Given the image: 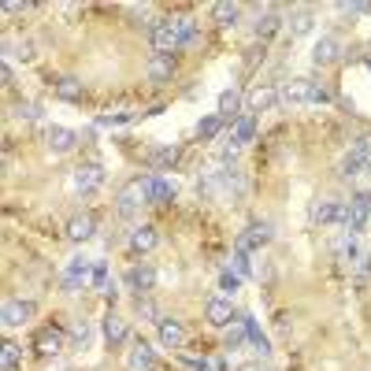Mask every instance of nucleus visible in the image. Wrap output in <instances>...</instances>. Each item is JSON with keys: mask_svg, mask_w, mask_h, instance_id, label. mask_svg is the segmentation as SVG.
<instances>
[{"mask_svg": "<svg viewBox=\"0 0 371 371\" xmlns=\"http://www.w3.org/2000/svg\"><path fill=\"white\" fill-rule=\"evenodd\" d=\"M101 186H104V167L101 164H82L75 171V182H71L75 197H93Z\"/></svg>", "mask_w": 371, "mask_h": 371, "instance_id": "1", "label": "nucleus"}, {"mask_svg": "<svg viewBox=\"0 0 371 371\" xmlns=\"http://www.w3.org/2000/svg\"><path fill=\"white\" fill-rule=\"evenodd\" d=\"M271 238H275V227H271L267 219H260V223H252V227H246V230L238 234V252H246V256H249L252 249L267 246Z\"/></svg>", "mask_w": 371, "mask_h": 371, "instance_id": "2", "label": "nucleus"}, {"mask_svg": "<svg viewBox=\"0 0 371 371\" xmlns=\"http://www.w3.org/2000/svg\"><path fill=\"white\" fill-rule=\"evenodd\" d=\"M368 164H371V145H368V141H360V145H352L346 156H342L338 175H342V178H357Z\"/></svg>", "mask_w": 371, "mask_h": 371, "instance_id": "3", "label": "nucleus"}, {"mask_svg": "<svg viewBox=\"0 0 371 371\" xmlns=\"http://www.w3.org/2000/svg\"><path fill=\"white\" fill-rule=\"evenodd\" d=\"M312 223H320V227L346 223L349 227V204H338V201H331V197H323V201H315V208H312Z\"/></svg>", "mask_w": 371, "mask_h": 371, "instance_id": "4", "label": "nucleus"}, {"mask_svg": "<svg viewBox=\"0 0 371 371\" xmlns=\"http://www.w3.org/2000/svg\"><path fill=\"white\" fill-rule=\"evenodd\" d=\"M86 286H93V264L86 256H75L63 271V289H86Z\"/></svg>", "mask_w": 371, "mask_h": 371, "instance_id": "5", "label": "nucleus"}, {"mask_svg": "<svg viewBox=\"0 0 371 371\" xmlns=\"http://www.w3.org/2000/svg\"><path fill=\"white\" fill-rule=\"evenodd\" d=\"M312 97H315L312 78H289V82L278 89V101H283V104H309Z\"/></svg>", "mask_w": 371, "mask_h": 371, "instance_id": "6", "label": "nucleus"}, {"mask_svg": "<svg viewBox=\"0 0 371 371\" xmlns=\"http://www.w3.org/2000/svg\"><path fill=\"white\" fill-rule=\"evenodd\" d=\"M145 201H149V178H141V182H130V186L119 193V215H134Z\"/></svg>", "mask_w": 371, "mask_h": 371, "instance_id": "7", "label": "nucleus"}, {"mask_svg": "<svg viewBox=\"0 0 371 371\" xmlns=\"http://www.w3.org/2000/svg\"><path fill=\"white\" fill-rule=\"evenodd\" d=\"M34 315V301H26V297H12V301H4V327H23V323H30Z\"/></svg>", "mask_w": 371, "mask_h": 371, "instance_id": "8", "label": "nucleus"}, {"mask_svg": "<svg viewBox=\"0 0 371 371\" xmlns=\"http://www.w3.org/2000/svg\"><path fill=\"white\" fill-rule=\"evenodd\" d=\"M123 283L130 294H145V289H152L156 286V267H149V264H141V267H130L123 275Z\"/></svg>", "mask_w": 371, "mask_h": 371, "instance_id": "9", "label": "nucleus"}, {"mask_svg": "<svg viewBox=\"0 0 371 371\" xmlns=\"http://www.w3.org/2000/svg\"><path fill=\"white\" fill-rule=\"evenodd\" d=\"M204 315L212 327H230L234 323V304L227 301V297H212V301L204 304Z\"/></svg>", "mask_w": 371, "mask_h": 371, "instance_id": "10", "label": "nucleus"}, {"mask_svg": "<svg viewBox=\"0 0 371 371\" xmlns=\"http://www.w3.org/2000/svg\"><path fill=\"white\" fill-rule=\"evenodd\" d=\"M152 49H156V56H167L171 49H178V34H175V23H156L152 26Z\"/></svg>", "mask_w": 371, "mask_h": 371, "instance_id": "11", "label": "nucleus"}, {"mask_svg": "<svg viewBox=\"0 0 371 371\" xmlns=\"http://www.w3.org/2000/svg\"><path fill=\"white\" fill-rule=\"evenodd\" d=\"M371 219V189H360L349 204V227L352 230H364V223Z\"/></svg>", "mask_w": 371, "mask_h": 371, "instance_id": "12", "label": "nucleus"}, {"mask_svg": "<svg viewBox=\"0 0 371 371\" xmlns=\"http://www.w3.org/2000/svg\"><path fill=\"white\" fill-rule=\"evenodd\" d=\"M156 334H160V342H164L167 349H182L186 346V327L178 320H160L156 323Z\"/></svg>", "mask_w": 371, "mask_h": 371, "instance_id": "13", "label": "nucleus"}, {"mask_svg": "<svg viewBox=\"0 0 371 371\" xmlns=\"http://www.w3.org/2000/svg\"><path fill=\"white\" fill-rule=\"evenodd\" d=\"M275 101H278V89H271V86L252 89V93H249V104H246V115H260V112H267V108H275Z\"/></svg>", "mask_w": 371, "mask_h": 371, "instance_id": "14", "label": "nucleus"}, {"mask_svg": "<svg viewBox=\"0 0 371 371\" xmlns=\"http://www.w3.org/2000/svg\"><path fill=\"white\" fill-rule=\"evenodd\" d=\"M312 60L320 63V67H331V63H338V60H342V45L334 41V38H323V41H315V49H312Z\"/></svg>", "mask_w": 371, "mask_h": 371, "instance_id": "15", "label": "nucleus"}, {"mask_svg": "<svg viewBox=\"0 0 371 371\" xmlns=\"http://www.w3.org/2000/svg\"><path fill=\"white\" fill-rule=\"evenodd\" d=\"M126 334H130V327H126L123 315H115V312L104 315V342H108V346H123Z\"/></svg>", "mask_w": 371, "mask_h": 371, "instance_id": "16", "label": "nucleus"}, {"mask_svg": "<svg viewBox=\"0 0 371 371\" xmlns=\"http://www.w3.org/2000/svg\"><path fill=\"white\" fill-rule=\"evenodd\" d=\"M312 26H315L312 8H294V12H289V30H294V38H309Z\"/></svg>", "mask_w": 371, "mask_h": 371, "instance_id": "17", "label": "nucleus"}, {"mask_svg": "<svg viewBox=\"0 0 371 371\" xmlns=\"http://www.w3.org/2000/svg\"><path fill=\"white\" fill-rule=\"evenodd\" d=\"M93 234H97L93 215H75V219L67 223V238H71V241H89Z\"/></svg>", "mask_w": 371, "mask_h": 371, "instance_id": "18", "label": "nucleus"}, {"mask_svg": "<svg viewBox=\"0 0 371 371\" xmlns=\"http://www.w3.org/2000/svg\"><path fill=\"white\" fill-rule=\"evenodd\" d=\"M75 145H78L75 130H67V126H52V130H49V149L52 152H71Z\"/></svg>", "mask_w": 371, "mask_h": 371, "instance_id": "19", "label": "nucleus"}, {"mask_svg": "<svg viewBox=\"0 0 371 371\" xmlns=\"http://www.w3.org/2000/svg\"><path fill=\"white\" fill-rule=\"evenodd\" d=\"M63 349V342H60V331H41L38 338H34V352H38V357H56V352Z\"/></svg>", "mask_w": 371, "mask_h": 371, "instance_id": "20", "label": "nucleus"}, {"mask_svg": "<svg viewBox=\"0 0 371 371\" xmlns=\"http://www.w3.org/2000/svg\"><path fill=\"white\" fill-rule=\"evenodd\" d=\"M126 368L130 371H156V352L149 346H134V352L126 357Z\"/></svg>", "mask_w": 371, "mask_h": 371, "instance_id": "21", "label": "nucleus"}, {"mask_svg": "<svg viewBox=\"0 0 371 371\" xmlns=\"http://www.w3.org/2000/svg\"><path fill=\"white\" fill-rule=\"evenodd\" d=\"M130 249L134 252H152V249H156V230L145 227V223H141V227H134L130 230Z\"/></svg>", "mask_w": 371, "mask_h": 371, "instance_id": "22", "label": "nucleus"}, {"mask_svg": "<svg viewBox=\"0 0 371 371\" xmlns=\"http://www.w3.org/2000/svg\"><path fill=\"white\" fill-rule=\"evenodd\" d=\"M149 78L152 82H171V78H175V60L171 56H152L149 60Z\"/></svg>", "mask_w": 371, "mask_h": 371, "instance_id": "23", "label": "nucleus"}, {"mask_svg": "<svg viewBox=\"0 0 371 371\" xmlns=\"http://www.w3.org/2000/svg\"><path fill=\"white\" fill-rule=\"evenodd\" d=\"M256 138V115H238L234 123V145H249Z\"/></svg>", "mask_w": 371, "mask_h": 371, "instance_id": "24", "label": "nucleus"}, {"mask_svg": "<svg viewBox=\"0 0 371 371\" xmlns=\"http://www.w3.org/2000/svg\"><path fill=\"white\" fill-rule=\"evenodd\" d=\"M175 23V34H178V49H193L197 45V23L193 19H171Z\"/></svg>", "mask_w": 371, "mask_h": 371, "instance_id": "25", "label": "nucleus"}, {"mask_svg": "<svg viewBox=\"0 0 371 371\" xmlns=\"http://www.w3.org/2000/svg\"><path fill=\"white\" fill-rule=\"evenodd\" d=\"M171 197H175V186H171L167 178H149V201L152 204H167Z\"/></svg>", "mask_w": 371, "mask_h": 371, "instance_id": "26", "label": "nucleus"}, {"mask_svg": "<svg viewBox=\"0 0 371 371\" xmlns=\"http://www.w3.org/2000/svg\"><path fill=\"white\" fill-rule=\"evenodd\" d=\"M212 15H215V23H219V26H234V23H238V15H241V8L234 4V0H227V4H215Z\"/></svg>", "mask_w": 371, "mask_h": 371, "instance_id": "27", "label": "nucleus"}, {"mask_svg": "<svg viewBox=\"0 0 371 371\" xmlns=\"http://www.w3.org/2000/svg\"><path fill=\"white\" fill-rule=\"evenodd\" d=\"M238 108H241V97L234 93V89H227V93L219 97V112H215V115L227 123V119H234V115H238Z\"/></svg>", "mask_w": 371, "mask_h": 371, "instance_id": "28", "label": "nucleus"}, {"mask_svg": "<svg viewBox=\"0 0 371 371\" xmlns=\"http://www.w3.org/2000/svg\"><path fill=\"white\" fill-rule=\"evenodd\" d=\"M219 130H223V119H219V115H204V119L197 123V138H204V141H212Z\"/></svg>", "mask_w": 371, "mask_h": 371, "instance_id": "29", "label": "nucleus"}, {"mask_svg": "<svg viewBox=\"0 0 371 371\" xmlns=\"http://www.w3.org/2000/svg\"><path fill=\"white\" fill-rule=\"evenodd\" d=\"M15 368H19V346L4 342V349H0V371H15Z\"/></svg>", "mask_w": 371, "mask_h": 371, "instance_id": "30", "label": "nucleus"}, {"mask_svg": "<svg viewBox=\"0 0 371 371\" xmlns=\"http://www.w3.org/2000/svg\"><path fill=\"white\" fill-rule=\"evenodd\" d=\"M56 93L63 101H75V97L82 93V82H78V78H56Z\"/></svg>", "mask_w": 371, "mask_h": 371, "instance_id": "31", "label": "nucleus"}, {"mask_svg": "<svg viewBox=\"0 0 371 371\" xmlns=\"http://www.w3.org/2000/svg\"><path fill=\"white\" fill-rule=\"evenodd\" d=\"M241 327H246V338L252 342V346H256L260 352H267V342H264V334H260V327H256V320H252V315H246V323H241Z\"/></svg>", "mask_w": 371, "mask_h": 371, "instance_id": "32", "label": "nucleus"}, {"mask_svg": "<svg viewBox=\"0 0 371 371\" xmlns=\"http://www.w3.org/2000/svg\"><path fill=\"white\" fill-rule=\"evenodd\" d=\"M178 156H182V149H178V145H167L164 152H156V156H152V167H171Z\"/></svg>", "mask_w": 371, "mask_h": 371, "instance_id": "33", "label": "nucleus"}, {"mask_svg": "<svg viewBox=\"0 0 371 371\" xmlns=\"http://www.w3.org/2000/svg\"><path fill=\"white\" fill-rule=\"evenodd\" d=\"M278 23H283V15H264V19L256 23V38H271V34L278 30Z\"/></svg>", "mask_w": 371, "mask_h": 371, "instance_id": "34", "label": "nucleus"}, {"mask_svg": "<svg viewBox=\"0 0 371 371\" xmlns=\"http://www.w3.org/2000/svg\"><path fill=\"white\" fill-rule=\"evenodd\" d=\"M238 286H241V275H238V271H223V275H219V289H223V294H234Z\"/></svg>", "mask_w": 371, "mask_h": 371, "instance_id": "35", "label": "nucleus"}, {"mask_svg": "<svg viewBox=\"0 0 371 371\" xmlns=\"http://www.w3.org/2000/svg\"><path fill=\"white\" fill-rule=\"evenodd\" d=\"M93 286L108 289V264H104V260H101V264H93Z\"/></svg>", "mask_w": 371, "mask_h": 371, "instance_id": "36", "label": "nucleus"}, {"mask_svg": "<svg viewBox=\"0 0 371 371\" xmlns=\"http://www.w3.org/2000/svg\"><path fill=\"white\" fill-rule=\"evenodd\" d=\"M338 12H346V15H360V12H371V4H368V0H357V4H338Z\"/></svg>", "mask_w": 371, "mask_h": 371, "instance_id": "37", "label": "nucleus"}, {"mask_svg": "<svg viewBox=\"0 0 371 371\" xmlns=\"http://www.w3.org/2000/svg\"><path fill=\"white\" fill-rule=\"evenodd\" d=\"M182 364H186L189 371H208V360H204V357H182Z\"/></svg>", "mask_w": 371, "mask_h": 371, "instance_id": "38", "label": "nucleus"}, {"mask_svg": "<svg viewBox=\"0 0 371 371\" xmlns=\"http://www.w3.org/2000/svg\"><path fill=\"white\" fill-rule=\"evenodd\" d=\"M138 315H141V320H156V304H152V301H138Z\"/></svg>", "mask_w": 371, "mask_h": 371, "instance_id": "39", "label": "nucleus"}, {"mask_svg": "<svg viewBox=\"0 0 371 371\" xmlns=\"http://www.w3.org/2000/svg\"><path fill=\"white\" fill-rule=\"evenodd\" d=\"M30 4H23V0H8L4 4V15H19V12H26Z\"/></svg>", "mask_w": 371, "mask_h": 371, "instance_id": "40", "label": "nucleus"}, {"mask_svg": "<svg viewBox=\"0 0 371 371\" xmlns=\"http://www.w3.org/2000/svg\"><path fill=\"white\" fill-rule=\"evenodd\" d=\"M12 78H15V71H12V63H0V82H4V86H12Z\"/></svg>", "mask_w": 371, "mask_h": 371, "instance_id": "41", "label": "nucleus"}, {"mask_svg": "<svg viewBox=\"0 0 371 371\" xmlns=\"http://www.w3.org/2000/svg\"><path fill=\"white\" fill-rule=\"evenodd\" d=\"M234 267H238V275H246V271H249V256H246V252H234Z\"/></svg>", "mask_w": 371, "mask_h": 371, "instance_id": "42", "label": "nucleus"}, {"mask_svg": "<svg viewBox=\"0 0 371 371\" xmlns=\"http://www.w3.org/2000/svg\"><path fill=\"white\" fill-rule=\"evenodd\" d=\"M71 338H78V346H86V338H89V327H86V323H78V327L71 331Z\"/></svg>", "mask_w": 371, "mask_h": 371, "instance_id": "43", "label": "nucleus"}, {"mask_svg": "<svg viewBox=\"0 0 371 371\" xmlns=\"http://www.w3.org/2000/svg\"><path fill=\"white\" fill-rule=\"evenodd\" d=\"M260 56H264V45H256V49H249V52H246V63H252V67H256V63H260Z\"/></svg>", "mask_w": 371, "mask_h": 371, "instance_id": "44", "label": "nucleus"}, {"mask_svg": "<svg viewBox=\"0 0 371 371\" xmlns=\"http://www.w3.org/2000/svg\"><path fill=\"white\" fill-rule=\"evenodd\" d=\"M368 275H371V252H368L364 260H360V278H368Z\"/></svg>", "mask_w": 371, "mask_h": 371, "instance_id": "45", "label": "nucleus"}, {"mask_svg": "<svg viewBox=\"0 0 371 371\" xmlns=\"http://www.w3.org/2000/svg\"><path fill=\"white\" fill-rule=\"evenodd\" d=\"M227 346H241V331L238 327H230V342H227Z\"/></svg>", "mask_w": 371, "mask_h": 371, "instance_id": "46", "label": "nucleus"}, {"mask_svg": "<svg viewBox=\"0 0 371 371\" xmlns=\"http://www.w3.org/2000/svg\"><path fill=\"white\" fill-rule=\"evenodd\" d=\"M364 67H368V71H371V52H368V56H364Z\"/></svg>", "mask_w": 371, "mask_h": 371, "instance_id": "47", "label": "nucleus"}]
</instances>
